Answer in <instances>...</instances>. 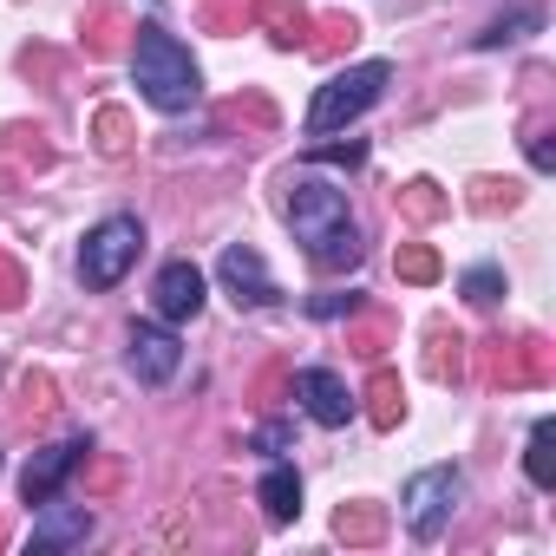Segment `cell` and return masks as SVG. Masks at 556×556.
<instances>
[{"label":"cell","instance_id":"f1b7e54d","mask_svg":"<svg viewBox=\"0 0 556 556\" xmlns=\"http://www.w3.org/2000/svg\"><path fill=\"white\" fill-rule=\"evenodd\" d=\"M315 315H321V321H334V315H361V295H321Z\"/></svg>","mask_w":556,"mask_h":556},{"label":"cell","instance_id":"44dd1931","mask_svg":"<svg viewBox=\"0 0 556 556\" xmlns=\"http://www.w3.org/2000/svg\"><path fill=\"white\" fill-rule=\"evenodd\" d=\"M400 275H406V282H439V249L406 242V249H400Z\"/></svg>","mask_w":556,"mask_h":556},{"label":"cell","instance_id":"4fadbf2b","mask_svg":"<svg viewBox=\"0 0 556 556\" xmlns=\"http://www.w3.org/2000/svg\"><path fill=\"white\" fill-rule=\"evenodd\" d=\"M255 14H262V27L275 34V47H289V53L308 47V8H302V0H262Z\"/></svg>","mask_w":556,"mask_h":556},{"label":"cell","instance_id":"6da1fadb","mask_svg":"<svg viewBox=\"0 0 556 556\" xmlns=\"http://www.w3.org/2000/svg\"><path fill=\"white\" fill-rule=\"evenodd\" d=\"M289 229H295V242L308 249L315 268H354L361 262V229H354L348 190H334L315 170H302L289 184Z\"/></svg>","mask_w":556,"mask_h":556},{"label":"cell","instance_id":"2e32d148","mask_svg":"<svg viewBox=\"0 0 556 556\" xmlns=\"http://www.w3.org/2000/svg\"><path fill=\"white\" fill-rule=\"evenodd\" d=\"M536 27H543V8H536V0H523V8H510L504 21H491V27L478 34V47H484V53H497V47H510V40L536 34Z\"/></svg>","mask_w":556,"mask_h":556},{"label":"cell","instance_id":"ac0fdd59","mask_svg":"<svg viewBox=\"0 0 556 556\" xmlns=\"http://www.w3.org/2000/svg\"><path fill=\"white\" fill-rule=\"evenodd\" d=\"M400 210H406L413 223H439V216L452 210V197H445L439 184H426V177H413V184L400 190Z\"/></svg>","mask_w":556,"mask_h":556},{"label":"cell","instance_id":"484cf974","mask_svg":"<svg viewBox=\"0 0 556 556\" xmlns=\"http://www.w3.org/2000/svg\"><path fill=\"white\" fill-rule=\"evenodd\" d=\"M432 348H439V354H432V374H465V354H458L465 341H458V334H439Z\"/></svg>","mask_w":556,"mask_h":556},{"label":"cell","instance_id":"7c38bea8","mask_svg":"<svg viewBox=\"0 0 556 556\" xmlns=\"http://www.w3.org/2000/svg\"><path fill=\"white\" fill-rule=\"evenodd\" d=\"M255 497H262V510H268V523H289V517L302 510V478H295V465H282V458H275V465L262 471V484H255Z\"/></svg>","mask_w":556,"mask_h":556},{"label":"cell","instance_id":"8fae6325","mask_svg":"<svg viewBox=\"0 0 556 556\" xmlns=\"http://www.w3.org/2000/svg\"><path fill=\"white\" fill-rule=\"evenodd\" d=\"M177 367H184V341L170 334V321H138L131 328V374L144 387H164Z\"/></svg>","mask_w":556,"mask_h":556},{"label":"cell","instance_id":"ffe728a7","mask_svg":"<svg viewBox=\"0 0 556 556\" xmlns=\"http://www.w3.org/2000/svg\"><path fill=\"white\" fill-rule=\"evenodd\" d=\"M458 289H465V302H471V308H491V302L504 295V268L478 262V268H465V282H458Z\"/></svg>","mask_w":556,"mask_h":556},{"label":"cell","instance_id":"e0dca14e","mask_svg":"<svg viewBox=\"0 0 556 556\" xmlns=\"http://www.w3.org/2000/svg\"><path fill=\"white\" fill-rule=\"evenodd\" d=\"M334 536H348V543H380V536H387V510H380V504H341Z\"/></svg>","mask_w":556,"mask_h":556},{"label":"cell","instance_id":"9a60e30c","mask_svg":"<svg viewBox=\"0 0 556 556\" xmlns=\"http://www.w3.org/2000/svg\"><path fill=\"white\" fill-rule=\"evenodd\" d=\"M556 419H536L530 426V445H523V471H530V484L536 491H556Z\"/></svg>","mask_w":556,"mask_h":556},{"label":"cell","instance_id":"30bf717a","mask_svg":"<svg viewBox=\"0 0 556 556\" xmlns=\"http://www.w3.org/2000/svg\"><path fill=\"white\" fill-rule=\"evenodd\" d=\"M295 400H302V413L315 419V426H348L361 406H354V393H348V380L334 374V367H302L295 374Z\"/></svg>","mask_w":556,"mask_h":556},{"label":"cell","instance_id":"603a6c76","mask_svg":"<svg viewBox=\"0 0 556 556\" xmlns=\"http://www.w3.org/2000/svg\"><path fill=\"white\" fill-rule=\"evenodd\" d=\"M308 164H367V144H361V138H348V144H315Z\"/></svg>","mask_w":556,"mask_h":556},{"label":"cell","instance_id":"d6986e66","mask_svg":"<svg viewBox=\"0 0 556 556\" xmlns=\"http://www.w3.org/2000/svg\"><path fill=\"white\" fill-rule=\"evenodd\" d=\"M92 131H99V151H105V157H125V151H131V118H125L118 105H99Z\"/></svg>","mask_w":556,"mask_h":556},{"label":"cell","instance_id":"52a82bcc","mask_svg":"<svg viewBox=\"0 0 556 556\" xmlns=\"http://www.w3.org/2000/svg\"><path fill=\"white\" fill-rule=\"evenodd\" d=\"M92 530H99V517H92L86 504H73V497L34 504V556H66V549H79Z\"/></svg>","mask_w":556,"mask_h":556},{"label":"cell","instance_id":"cb8c5ba5","mask_svg":"<svg viewBox=\"0 0 556 556\" xmlns=\"http://www.w3.org/2000/svg\"><path fill=\"white\" fill-rule=\"evenodd\" d=\"M295 445V432L282 426V419H268V426H255V452H268V458H282Z\"/></svg>","mask_w":556,"mask_h":556},{"label":"cell","instance_id":"d4e9b609","mask_svg":"<svg viewBox=\"0 0 556 556\" xmlns=\"http://www.w3.org/2000/svg\"><path fill=\"white\" fill-rule=\"evenodd\" d=\"M523 151H530V164H536V170H556V144H549V125H530Z\"/></svg>","mask_w":556,"mask_h":556},{"label":"cell","instance_id":"277c9868","mask_svg":"<svg viewBox=\"0 0 556 556\" xmlns=\"http://www.w3.org/2000/svg\"><path fill=\"white\" fill-rule=\"evenodd\" d=\"M138 255H144V223L118 210V216L92 223V236H86V249H79V282H86V289H118Z\"/></svg>","mask_w":556,"mask_h":556},{"label":"cell","instance_id":"7a4b0ae2","mask_svg":"<svg viewBox=\"0 0 556 556\" xmlns=\"http://www.w3.org/2000/svg\"><path fill=\"white\" fill-rule=\"evenodd\" d=\"M131 86H138V99L157 105V112H190V105L203 99V73H197L190 47H184L177 34H164L157 21H144L138 40H131Z\"/></svg>","mask_w":556,"mask_h":556},{"label":"cell","instance_id":"3957f363","mask_svg":"<svg viewBox=\"0 0 556 556\" xmlns=\"http://www.w3.org/2000/svg\"><path fill=\"white\" fill-rule=\"evenodd\" d=\"M393 86V60H361V66H341L321 92H315V105H308V131L315 138H334V131H348L380 92Z\"/></svg>","mask_w":556,"mask_h":556},{"label":"cell","instance_id":"8992f818","mask_svg":"<svg viewBox=\"0 0 556 556\" xmlns=\"http://www.w3.org/2000/svg\"><path fill=\"white\" fill-rule=\"evenodd\" d=\"M216 282L229 289V302H236V308H268V302H282V289H275L268 262H262L249 242H229V249L216 255Z\"/></svg>","mask_w":556,"mask_h":556},{"label":"cell","instance_id":"9c48e42d","mask_svg":"<svg viewBox=\"0 0 556 556\" xmlns=\"http://www.w3.org/2000/svg\"><path fill=\"white\" fill-rule=\"evenodd\" d=\"M86 458H92V439H60V445L34 452V458H27V471H21V497H27V504L60 497V484H66Z\"/></svg>","mask_w":556,"mask_h":556},{"label":"cell","instance_id":"f546056e","mask_svg":"<svg viewBox=\"0 0 556 556\" xmlns=\"http://www.w3.org/2000/svg\"><path fill=\"white\" fill-rule=\"evenodd\" d=\"M27 413H53V380H27Z\"/></svg>","mask_w":556,"mask_h":556},{"label":"cell","instance_id":"7402d4cb","mask_svg":"<svg viewBox=\"0 0 556 556\" xmlns=\"http://www.w3.org/2000/svg\"><path fill=\"white\" fill-rule=\"evenodd\" d=\"M21 295H27V275H21V262L0 249V308H21Z\"/></svg>","mask_w":556,"mask_h":556},{"label":"cell","instance_id":"ba28073f","mask_svg":"<svg viewBox=\"0 0 556 556\" xmlns=\"http://www.w3.org/2000/svg\"><path fill=\"white\" fill-rule=\"evenodd\" d=\"M203 268L190 262V255H177V262H164L157 268V282H151V308H157V321H197L203 315Z\"/></svg>","mask_w":556,"mask_h":556},{"label":"cell","instance_id":"5b68a950","mask_svg":"<svg viewBox=\"0 0 556 556\" xmlns=\"http://www.w3.org/2000/svg\"><path fill=\"white\" fill-rule=\"evenodd\" d=\"M458 497H465L458 465H426V471H413V478H406V530H413L419 543L445 536V523H452Z\"/></svg>","mask_w":556,"mask_h":556},{"label":"cell","instance_id":"4316f807","mask_svg":"<svg viewBox=\"0 0 556 556\" xmlns=\"http://www.w3.org/2000/svg\"><path fill=\"white\" fill-rule=\"evenodd\" d=\"M118 27H125V21H118L112 8H99V14H92V53H112V40H118Z\"/></svg>","mask_w":556,"mask_h":556},{"label":"cell","instance_id":"5bb4252c","mask_svg":"<svg viewBox=\"0 0 556 556\" xmlns=\"http://www.w3.org/2000/svg\"><path fill=\"white\" fill-rule=\"evenodd\" d=\"M367 400H374V406H367V419H374L380 432H393V426L406 419V393H400V374H393V367H374Z\"/></svg>","mask_w":556,"mask_h":556},{"label":"cell","instance_id":"83f0119b","mask_svg":"<svg viewBox=\"0 0 556 556\" xmlns=\"http://www.w3.org/2000/svg\"><path fill=\"white\" fill-rule=\"evenodd\" d=\"M348 341H354V354H367V361H380V354H387V328H380V321H367V328H354Z\"/></svg>","mask_w":556,"mask_h":556}]
</instances>
